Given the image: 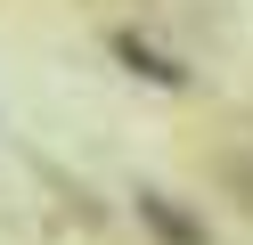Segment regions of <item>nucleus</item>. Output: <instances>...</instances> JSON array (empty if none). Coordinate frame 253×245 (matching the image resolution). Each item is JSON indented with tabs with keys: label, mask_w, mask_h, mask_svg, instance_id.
Returning <instances> with one entry per match:
<instances>
[{
	"label": "nucleus",
	"mask_w": 253,
	"mask_h": 245,
	"mask_svg": "<svg viewBox=\"0 0 253 245\" xmlns=\"http://www.w3.org/2000/svg\"><path fill=\"white\" fill-rule=\"evenodd\" d=\"M147 221H155V229H164V237H171V245H196V229H188V221H180V212H171V204H155V196H147Z\"/></svg>",
	"instance_id": "obj_1"
},
{
	"label": "nucleus",
	"mask_w": 253,
	"mask_h": 245,
	"mask_svg": "<svg viewBox=\"0 0 253 245\" xmlns=\"http://www.w3.org/2000/svg\"><path fill=\"white\" fill-rule=\"evenodd\" d=\"M123 57H131L139 74H155V82H180V65H164V57H155V49H139V41H123Z\"/></svg>",
	"instance_id": "obj_2"
}]
</instances>
